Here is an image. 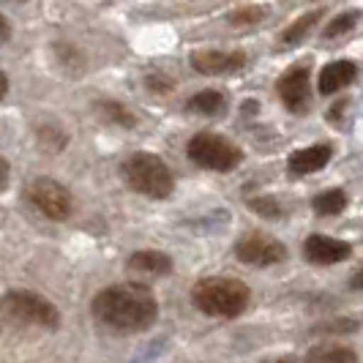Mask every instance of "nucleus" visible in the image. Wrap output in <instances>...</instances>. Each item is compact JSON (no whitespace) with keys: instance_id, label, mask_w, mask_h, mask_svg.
I'll return each mask as SVG.
<instances>
[{"instance_id":"obj_1","label":"nucleus","mask_w":363,"mask_h":363,"mask_svg":"<svg viewBox=\"0 0 363 363\" xmlns=\"http://www.w3.org/2000/svg\"><path fill=\"white\" fill-rule=\"evenodd\" d=\"M93 317L115 333H140L156 323L159 301L140 281H121L104 287L93 298Z\"/></svg>"},{"instance_id":"obj_2","label":"nucleus","mask_w":363,"mask_h":363,"mask_svg":"<svg viewBox=\"0 0 363 363\" xmlns=\"http://www.w3.org/2000/svg\"><path fill=\"white\" fill-rule=\"evenodd\" d=\"M191 301L208 317L233 320L249 309L252 290L246 287V281L233 279V276H211V279H200L194 284Z\"/></svg>"},{"instance_id":"obj_3","label":"nucleus","mask_w":363,"mask_h":363,"mask_svg":"<svg viewBox=\"0 0 363 363\" xmlns=\"http://www.w3.org/2000/svg\"><path fill=\"white\" fill-rule=\"evenodd\" d=\"M121 175L128 183V189H134L137 194H145L150 200H167L175 189V178L169 172V167L153 156V153H131L126 162L121 164Z\"/></svg>"},{"instance_id":"obj_4","label":"nucleus","mask_w":363,"mask_h":363,"mask_svg":"<svg viewBox=\"0 0 363 363\" xmlns=\"http://www.w3.org/2000/svg\"><path fill=\"white\" fill-rule=\"evenodd\" d=\"M0 317L19 325H36L55 330L60 325V311L52 303L30 290H11L0 298Z\"/></svg>"},{"instance_id":"obj_5","label":"nucleus","mask_w":363,"mask_h":363,"mask_svg":"<svg viewBox=\"0 0 363 363\" xmlns=\"http://www.w3.org/2000/svg\"><path fill=\"white\" fill-rule=\"evenodd\" d=\"M186 153L197 167L211 169V172H230L243 162V150L235 143H230L227 137L213 134V131L194 134L186 145Z\"/></svg>"},{"instance_id":"obj_6","label":"nucleus","mask_w":363,"mask_h":363,"mask_svg":"<svg viewBox=\"0 0 363 363\" xmlns=\"http://www.w3.org/2000/svg\"><path fill=\"white\" fill-rule=\"evenodd\" d=\"M25 197L30 200V205L38 213H44L52 221H66L74 211L72 191L63 183L52 181V178H36L25 186Z\"/></svg>"},{"instance_id":"obj_7","label":"nucleus","mask_w":363,"mask_h":363,"mask_svg":"<svg viewBox=\"0 0 363 363\" xmlns=\"http://www.w3.org/2000/svg\"><path fill=\"white\" fill-rule=\"evenodd\" d=\"M235 257L243 265H255V268H268L276 262L287 259V246L281 240H276L268 233H249L238 240Z\"/></svg>"},{"instance_id":"obj_8","label":"nucleus","mask_w":363,"mask_h":363,"mask_svg":"<svg viewBox=\"0 0 363 363\" xmlns=\"http://www.w3.org/2000/svg\"><path fill=\"white\" fill-rule=\"evenodd\" d=\"M276 93L290 112H306L311 101L309 66H295L287 74H281L279 82H276Z\"/></svg>"},{"instance_id":"obj_9","label":"nucleus","mask_w":363,"mask_h":363,"mask_svg":"<svg viewBox=\"0 0 363 363\" xmlns=\"http://www.w3.org/2000/svg\"><path fill=\"white\" fill-rule=\"evenodd\" d=\"M303 255L314 265H333V262H342V259H347V257L352 255V246L345 243V240H336V238L330 235L314 233L303 243Z\"/></svg>"},{"instance_id":"obj_10","label":"nucleus","mask_w":363,"mask_h":363,"mask_svg":"<svg viewBox=\"0 0 363 363\" xmlns=\"http://www.w3.org/2000/svg\"><path fill=\"white\" fill-rule=\"evenodd\" d=\"M191 66L194 72L216 77V74H233L240 72L246 66V55L243 52H218V50H200L191 55Z\"/></svg>"},{"instance_id":"obj_11","label":"nucleus","mask_w":363,"mask_h":363,"mask_svg":"<svg viewBox=\"0 0 363 363\" xmlns=\"http://www.w3.org/2000/svg\"><path fill=\"white\" fill-rule=\"evenodd\" d=\"M330 153L333 147L330 145H309V147H301L295 150L290 159H287V169H290L292 178H301V175H311L317 169H323L328 162H330Z\"/></svg>"},{"instance_id":"obj_12","label":"nucleus","mask_w":363,"mask_h":363,"mask_svg":"<svg viewBox=\"0 0 363 363\" xmlns=\"http://www.w3.org/2000/svg\"><path fill=\"white\" fill-rule=\"evenodd\" d=\"M355 77H358V66L352 60H333L320 72L317 88H320L323 96H333V93H339L347 85H352Z\"/></svg>"},{"instance_id":"obj_13","label":"nucleus","mask_w":363,"mask_h":363,"mask_svg":"<svg viewBox=\"0 0 363 363\" xmlns=\"http://www.w3.org/2000/svg\"><path fill=\"white\" fill-rule=\"evenodd\" d=\"M128 271L137 273V276H167L172 271V259L164 255V252H134L128 257Z\"/></svg>"},{"instance_id":"obj_14","label":"nucleus","mask_w":363,"mask_h":363,"mask_svg":"<svg viewBox=\"0 0 363 363\" xmlns=\"http://www.w3.org/2000/svg\"><path fill=\"white\" fill-rule=\"evenodd\" d=\"M303 363H358V355L345 345H317L306 352Z\"/></svg>"},{"instance_id":"obj_15","label":"nucleus","mask_w":363,"mask_h":363,"mask_svg":"<svg viewBox=\"0 0 363 363\" xmlns=\"http://www.w3.org/2000/svg\"><path fill=\"white\" fill-rule=\"evenodd\" d=\"M186 107H189V112H197V115H205V118H216L227 107V99H224V93L218 91H200L186 101Z\"/></svg>"},{"instance_id":"obj_16","label":"nucleus","mask_w":363,"mask_h":363,"mask_svg":"<svg viewBox=\"0 0 363 363\" xmlns=\"http://www.w3.org/2000/svg\"><path fill=\"white\" fill-rule=\"evenodd\" d=\"M347 208V194L342 189H330V191H323L311 200V211L317 216H336Z\"/></svg>"},{"instance_id":"obj_17","label":"nucleus","mask_w":363,"mask_h":363,"mask_svg":"<svg viewBox=\"0 0 363 363\" xmlns=\"http://www.w3.org/2000/svg\"><path fill=\"white\" fill-rule=\"evenodd\" d=\"M323 17V11H311V14H306V17H301L298 22H292L290 28L281 33V41L284 44H295V41H303L306 38V33H309L311 28L317 25V19Z\"/></svg>"},{"instance_id":"obj_18","label":"nucleus","mask_w":363,"mask_h":363,"mask_svg":"<svg viewBox=\"0 0 363 363\" xmlns=\"http://www.w3.org/2000/svg\"><path fill=\"white\" fill-rule=\"evenodd\" d=\"M361 17V11H345V14H339L336 19H330L325 25V30H323V36L325 38H336V36H345L347 30H352L355 28V22Z\"/></svg>"},{"instance_id":"obj_19","label":"nucleus","mask_w":363,"mask_h":363,"mask_svg":"<svg viewBox=\"0 0 363 363\" xmlns=\"http://www.w3.org/2000/svg\"><path fill=\"white\" fill-rule=\"evenodd\" d=\"M265 14H268L265 6H246V9L233 11V14L227 17V22H230V25H255V22H259Z\"/></svg>"},{"instance_id":"obj_20","label":"nucleus","mask_w":363,"mask_h":363,"mask_svg":"<svg viewBox=\"0 0 363 363\" xmlns=\"http://www.w3.org/2000/svg\"><path fill=\"white\" fill-rule=\"evenodd\" d=\"M101 109H104V115H107V118H112L118 126L131 128L134 123H137V121H134V115H131L123 104H112V101H107V104H101Z\"/></svg>"},{"instance_id":"obj_21","label":"nucleus","mask_w":363,"mask_h":363,"mask_svg":"<svg viewBox=\"0 0 363 363\" xmlns=\"http://www.w3.org/2000/svg\"><path fill=\"white\" fill-rule=\"evenodd\" d=\"M249 208L252 211H257L259 216L265 218H279L284 211H281V205L276 200H271V197H257V200H249Z\"/></svg>"},{"instance_id":"obj_22","label":"nucleus","mask_w":363,"mask_h":363,"mask_svg":"<svg viewBox=\"0 0 363 363\" xmlns=\"http://www.w3.org/2000/svg\"><path fill=\"white\" fill-rule=\"evenodd\" d=\"M11 38V25H9V19L0 14V44H6Z\"/></svg>"},{"instance_id":"obj_23","label":"nucleus","mask_w":363,"mask_h":363,"mask_svg":"<svg viewBox=\"0 0 363 363\" xmlns=\"http://www.w3.org/2000/svg\"><path fill=\"white\" fill-rule=\"evenodd\" d=\"M9 186V162L0 156V191Z\"/></svg>"},{"instance_id":"obj_24","label":"nucleus","mask_w":363,"mask_h":363,"mask_svg":"<svg viewBox=\"0 0 363 363\" xmlns=\"http://www.w3.org/2000/svg\"><path fill=\"white\" fill-rule=\"evenodd\" d=\"M350 287H352V290H358V292H363V271H358L352 279H350Z\"/></svg>"},{"instance_id":"obj_25","label":"nucleus","mask_w":363,"mask_h":363,"mask_svg":"<svg viewBox=\"0 0 363 363\" xmlns=\"http://www.w3.org/2000/svg\"><path fill=\"white\" fill-rule=\"evenodd\" d=\"M6 93H9V77H6V74H3V69H0V99H3Z\"/></svg>"},{"instance_id":"obj_26","label":"nucleus","mask_w":363,"mask_h":363,"mask_svg":"<svg viewBox=\"0 0 363 363\" xmlns=\"http://www.w3.org/2000/svg\"><path fill=\"white\" fill-rule=\"evenodd\" d=\"M262 363H298V358H292V355H281V358H271V361H262Z\"/></svg>"}]
</instances>
